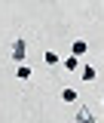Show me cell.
Segmentation results:
<instances>
[{"label": "cell", "mask_w": 104, "mask_h": 123, "mask_svg": "<svg viewBox=\"0 0 104 123\" xmlns=\"http://www.w3.org/2000/svg\"><path fill=\"white\" fill-rule=\"evenodd\" d=\"M28 59V43H25V37H15L12 40V62L18 65V62Z\"/></svg>", "instance_id": "6da1fadb"}, {"label": "cell", "mask_w": 104, "mask_h": 123, "mask_svg": "<svg viewBox=\"0 0 104 123\" xmlns=\"http://www.w3.org/2000/svg\"><path fill=\"white\" fill-rule=\"evenodd\" d=\"M77 71H80V77H83V80H86V83H92V80H95V77H98V71H95V68H92V65H80V68H77Z\"/></svg>", "instance_id": "7a4b0ae2"}, {"label": "cell", "mask_w": 104, "mask_h": 123, "mask_svg": "<svg viewBox=\"0 0 104 123\" xmlns=\"http://www.w3.org/2000/svg\"><path fill=\"white\" fill-rule=\"evenodd\" d=\"M71 52H74V55H80V59H83V55L89 52V43H86V40H74V43H71Z\"/></svg>", "instance_id": "3957f363"}, {"label": "cell", "mask_w": 104, "mask_h": 123, "mask_svg": "<svg viewBox=\"0 0 104 123\" xmlns=\"http://www.w3.org/2000/svg\"><path fill=\"white\" fill-rule=\"evenodd\" d=\"M77 120H80V123H95V120H98V117L92 114L89 108H80V111H77Z\"/></svg>", "instance_id": "277c9868"}, {"label": "cell", "mask_w": 104, "mask_h": 123, "mask_svg": "<svg viewBox=\"0 0 104 123\" xmlns=\"http://www.w3.org/2000/svg\"><path fill=\"white\" fill-rule=\"evenodd\" d=\"M43 62L49 65V68H55V65H61V59H58V52H55V49H46V52H43Z\"/></svg>", "instance_id": "5b68a950"}, {"label": "cell", "mask_w": 104, "mask_h": 123, "mask_svg": "<svg viewBox=\"0 0 104 123\" xmlns=\"http://www.w3.org/2000/svg\"><path fill=\"white\" fill-rule=\"evenodd\" d=\"M15 77H18V80H31V68L25 65V62H18V65H15Z\"/></svg>", "instance_id": "8992f818"}, {"label": "cell", "mask_w": 104, "mask_h": 123, "mask_svg": "<svg viewBox=\"0 0 104 123\" xmlns=\"http://www.w3.org/2000/svg\"><path fill=\"white\" fill-rule=\"evenodd\" d=\"M77 98H80V95H77L74 86H64V89H61V102H67V105H71V102H77Z\"/></svg>", "instance_id": "52a82bcc"}, {"label": "cell", "mask_w": 104, "mask_h": 123, "mask_svg": "<svg viewBox=\"0 0 104 123\" xmlns=\"http://www.w3.org/2000/svg\"><path fill=\"white\" fill-rule=\"evenodd\" d=\"M80 65H83V62H80V55H74V52H71V55L64 59V71H77Z\"/></svg>", "instance_id": "ba28073f"}, {"label": "cell", "mask_w": 104, "mask_h": 123, "mask_svg": "<svg viewBox=\"0 0 104 123\" xmlns=\"http://www.w3.org/2000/svg\"><path fill=\"white\" fill-rule=\"evenodd\" d=\"M101 105H104V98H101Z\"/></svg>", "instance_id": "9c48e42d"}]
</instances>
